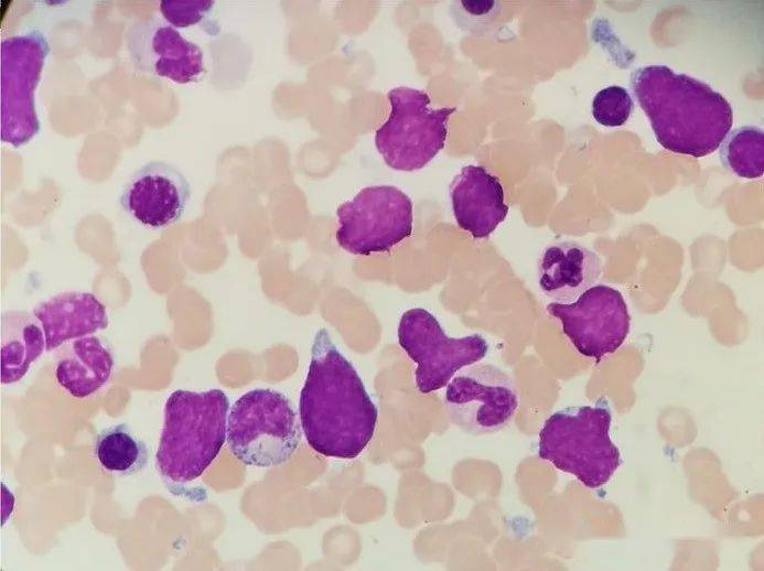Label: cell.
Here are the masks:
<instances>
[{"label": "cell", "mask_w": 764, "mask_h": 571, "mask_svg": "<svg viewBox=\"0 0 764 571\" xmlns=\"http://www.w3.org/2000/svg\"><path fill=\"white\" fill-rule=\"evenodd\" d=\"M114 366L110 352L96 336L74 340L55 365L58 385L75 398L98 391L109 379Z\"/></svg>", "instance_id": "e0dca14e"}, {"label": "cell", "mask_w": 764, "mask_h": 571, "mask_svg": "<svg viewBox=\"0 0 764 571\" xmlns=\"http://www.w3.org/2000/svg\"><path fill=\"white\" fill-rule=\"evenodd\" d=\"M299 412L309 445L324 456L354 459L374 435L377 408L325 328L314 336Z\"/></svg>", "instance_id": "6da1fadb"}, {"label": "cell", "mask_w": 764, "mask_h": 571, "mask_svg": "<svg viewBox=\"0 0 764 571\" xmlns=\"http://www.w3.org/2000/svg\"><path fill=\"white\" fill-rule=\"evenodd\" d=\"M227 446L243 464L282 465L301 441V430L289 399L279 391L254 389L239 397L227 418Z\"/></svg>", "instance_id": "5b68a950"}, {"label": "cell", "mask_w": 764, "mask_h": 571, "mask_svg": "<svg viewBox=\"0 0 764 571\" xmlns=\"http://www.w3.org/2000/svg\"><path fill=\"white\" fill-rule=\"evenodd\" d=\"M191 196L186 177L173 165L151 161L125 183L120 205L141 225L158 229L176 223Z\"/></svg>", "instance_id": "4fadbf2b"}, {"label": "cell", "mask_w": 764, "mask_h": 571, "mask_svg": "<svg viewBox=\"0 0 764 571\" xmlns=\"http://www.w3.org/2000/svg\"><path fill=\"white\" fill-rule=\"evenodd\" d=\"M388 99L391 111L376 130V148L388 166L419 170L444 147L448 121L455 108H432L426 91L406 86L389 90Z\"/></svg>", "instance_id": "8992f818"}, {"label": "cell", "mask_w": 764, "mask_h": 571, "mask_svg": "<svg viewBox=\"0 0 764 571\" xmlns=\"http://www.w3.org/2000/svg\"><path fill=\"white\" fill-rule=\"evenodd\" d=\"M611 411L604 407H571L551 414L539 433L538 454L589 488L607 483L621 465L610 438Z\"/></svg>", "instance_id": "277c9868"}, {"label": "cell", "mask_w": 764, "mask_h": 571, "mask_svg": "<svg viewBox=\"0 0 764 571\" xmlns=\"http://www.w3.org/2000/svg\"><path fill=\"white\" fill-rule=\"evenodd\" d=\"M631 80L663 148L701 158L714 152L730 132L732 106L708 84L666 65L637 68Z\"/></svg>", "instance_id": "7a4b0ae2"}, {"label": "cell", "mask_w": 764, "mask_h": 571, "mask_svg": "<svg viewBox=\"0 0 764 571\" xmlns=\"http://www.w3.org/2000/svg\"><path fill=\"white\" fill-rule=\"evenodd\" d=\"M213 0H161L160 11L174 28H187L198 23L213 8Z\"/></svg>", "instance_id": "7402d4cb"}, {"label": "cell", "mask_w": 764, "mask_h": 571, "mask_svg": "<svg viewBox=\"0 0 764 571\" xmlns=\"http://www.w3.org/2000/svg\"><path fill=\"white\" fill-rule=\"evenodd\" d=\"M458 225L474 238L489 236L505 220L508 206L499 180L480 165H466L450 185Z\"/></svg>", "instance_id": "5bb4252c"}, {"label": "cell", "mask_w": 764, "mask_h": 571, "mask_svg": "<svg viewBox=\"0 0 764 571\" xmlns=\"http://www.w3.org/2000/svg\"><path fill=\"white\" fill-rule=\"evenodd\" d=\"M517 407L518 396L512 378L491 364L465 366L446 385L448 420L474 435L501 430Z\"/></svg>", "instance_id": "30bf717a"}, {"label": "cell", "mask_w": 764, "mask_h": 571, "mask_svg": "<svg viewBox=\"0 0 764 571\" xmlns=\"http://www.w3.org/2000/svg\"><path fill=\"white\" fill-rule=\"evenodd\" d=\"M336 216L337 244L354 255L389 251L412 233V202L392 185L362 188Z\"/></svg>", "instance_id": "52a82bcc"}, {"label": "cell", "mask_w": 764, "mask_h": 571, "mask_svg": "<svg viewBox=\"0 0 764 571\" xmlns=\"http://www.w3.org/2000/svg\"><path fill=\"white\" fill-rule=\"evenodd\" d=\"M397 332L400 346L417 364L416 386L421 394L446 386L460 369L477 363L488 352L483 336L450 337L438 320L421 308L403 312Z\"/></svg>", "instance_id": "ba28073f"}, {"label": "cell", "mask_w": 764, "mask_h": 571, "mask_svg": "<svg viewBox=\"0 0 764 571\" xmlns=\"http://www.w3.org/2000/svg\"><path fill=\"white\" fill-rule=\"evenodd\" d=\"M49 52V42L39 30L1 42L2 142L18 148L39 132L34 90Z\"/></svg>", "instance_id": "9c48e42d"}, {"label": "cell", "mask_w": 764, "mask_h": 571, "mask_svg": "<svg viewBox=\"0 0 764 571\" xmlns=\"http://www.w3.org/2000/svg\"><path fill=\"white\" fill-rule=\"evenodd\" d=\"M542 293L557 303H571L593 287L602 272L599 256L575 241L555 243L541 251L537 265Z\"/></svg>", "instance_id": "9a60e30c"}, {"label": "cell", "mask_w": 764, "mask_h": 571, "mask_svg": "<svg viewBox=\"0 0 764 571\" xmlns=\"http://www.w3.org/2000/svg\"><path fill=\"white\" fill-rule=\"evenodd\" d=\"M634 109V101L628 91L621 86L613 85L598 91L592 101V115L594 119L605 127H620L624 125Z\"/></svg>", "instance_id": "44dd1931"}, {"label": "cell", "mask_w": 764, "mask_h": 571, "mask_svg": "<svg viewBox=\"0 0 764 571\" xmlns=\"http://www.w3.org/2000/svg\"><path fill=\"white\" fill-rule=\"evenodd\" d=\"M547 311L560 320L563 333L583 356L600 359L624 343L631 317L622 293L596 284L571 303H550Z\"/></svg>", "instance_id": "8fae6325"}, {"label": "cell", "mask_w": 764, "mask_h": 571, "mask_svg": "<svg viewBox=\"0 0 764 571\" xmlns=\"http://www.w3.org/2000/svg\"><path fill=\"white\" fill-rule=\"evenodd\" d=\"M228 410V397L220 389H179L168 397L155 455L165 480L184 484L206 471L226 440Z\"/></svg>", "instance_id": "3957f363"}, {"label": "cell", "mask_w": 764, "mask_h": 571, "mask_svg": "<svg viewBox=\"0 0 764 571\" xmlns=\"http://www.w3.org/2000/svg\"><path fill=\"white\" fill-rule=\"evenodd\" d=\"M133 66L177 84L196 82L204 73L203 52L155 14L133 23L126 34Z\"/></svg>", "instance_id": "7c38bea8"}, {"label": "cell", "mask_w": 764, "mask_h": 571, "mask_svg": "<svg viewBox=\"0 0 764 571\" xmlns=\"http://www.w3.org/2000/svg\"><path fill=\"white\" fill-rule=\"evenodd\" d=\"M720 147L722 163L740 177L764 173V132L758 127H740L727 134Z\"/></svg>", "instance_id": "ffe728a7"}, {"label": "cell", "mask_w": 764, "mask_h": 571, "mask_svg": "<svg viewBox=\"0 0 764 571\" xmlns=\"http://www.w3.org/2000/svg\"><path fill=\"white\" fill-rule=\"evenodd\" d=\"M1 383L13 384L28 373L45 349L43 328L26 311H7L1 315Z\"/></svg>", "instance_id": "ac0fdd59"}, {"label": "cell", "mask_w": 764, "mask_h": 571, "mask_svg": "<svg viewBox=\"0 0 764 571\" xmlns=\"http://www.w3.org/2000/svg\"><path fill=\"white\" fill-rule=\"evenodd\" d=\"M45 336V351L58 348L67 341L88 336L108 325L104 304L89 292H62L33 309Z\"/></svg>", "instance_id": "2e32d148"}, {"label": "cell", "mask_w": 764, "mask_h": 571, "mask_svg": "<svg viewBox=\"0 0 764 571\" xmlns=\"http://www.w3.org/2000/svg\"><path fill=\"white\" fill-rule=\"evenodd\" d=\"M94 453L99 466L116 476L134 475L149 461L146 443L125 423L104 429L97 435Z\"/></svg>", "instance_id": "d6986e66"}]
</instances>
